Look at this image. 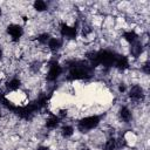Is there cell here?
Masks as SVG:
<instances>
[{
	"label": "cell",
	"mask_w": 150,
	"mask_h": 150,
	"mask_svg": "<svg viewBox=\"0 0 150 150\" xmlns=\"http://www.w3.org/2000/svg\"><path fill=\"white\" fill-rule=\"evenodd\" d=\"M62 66L56 61V60H52L48 63V71L46 74V80L48 82H55L61 75H62Z\"/></svg>",
	"instance_id": "2"
},
{
	"label": "cell",
	"mask_w": 150,
	"mask_h": 150,
	"mask_svg": "<svg viewBox=\"0 0 150 150\" xmlns=\"http://www.w3.org/2000/svg\"><path fill=\"white\" fill-rule=\"evenodd\" d=\"M35 150H50V148L48 145H38Z\"/></svg>",
	"instance_id": "17"
},
{
	"label": "cell",
	"mask_w": 150,
	"mask_h": 150,
	"mask_svg": "<svg viewBox=\"0 0 150 150\" xmlns=\"http://www.w3.org/2000/svg\"><path fill=\"white\" fill-rule=\"evenodd\" d=\"M122 39H123L127 43L131 45V43H134L135 41L138 40V34H137L135 30H132V29L124 30V32L122 33Z\"/></svg>",
	"instance_id": "13"
},
{
	"label": "cell",
	"mask_w": 150,
	"mask_h": 150,
	"mask_svg": "<svg viewBox=\"0 0 150 150\" xmlns=\"http://www.w3.org/2000/svg\"><path fill=\"white\" fill-rule=\"evenodd\" d=\"M47 48L52 53H57L62 48V40L60 38H56V36L50 38L48 43H47Z\"/></svg>",
	"instance_id": "10"
},
{
	"label": "cell",
	"mask_w": 150,
	"mask_h": 150,
	"mask_svg": "<svg viewBox=\"0 0 150 150\" xmlns=\"http://www.w3.org/2000/svg\"><path fill=\"white\" fill-rule=\"evenodd\" d=\"M101 123V117L98 115H89L82 117L77 122V129L81 132H89L96 129Z\"/></svg>",
	"instance_id": "1"
},
{
	"label": "cell",
	"mask_w": 150,
	"mask_h": 150,
	"mask_svg": "<svg viewBox=\"0 0 150 150\" xmlns=\"http://www.w3.org/2000/svg\"><path fill=\"white\" fill-rule=\"evenodd\" d=\"M128 97L134 103H142L145 98V91L141 84H134L128 91Z\"/></svg>",
	"instance_id": "4"
},
{
	"label": "cell",
	"mask_w": 150,
	"mask_h": 150,
	"mask_svg": "<svg viewBox=\"0 0 150 150\" xmlns=\"http://www.w3.org/2000/svg\"><path fill=\"white\" fill-rule=\"evenodd\" d=\"M21 84H22L21 79L16 77V76H12V77L5 83V89H6L7 93H13V91L19 90L20 87H21Z\"/></svg>",
	"instance_id": "8"
},
{
	"label": "cell",
	"mask_w": 150,
	"mask_h": 150,
	"mask_svg": "<svg viewBox=\"0 0 150 150\" xmlns=\"http://www.w3.org/2000/svg\"><path fill=\"white\" fill-rule=\"evenodd\" d=\"M114 66L116 67L117 70L120 71H124L127 70L129 67H130V61H129V57L123 55V54H120V55H116V60H115V63Z\"/></svg>",
	"instance_id": "7"
},
{
	"label": "cell",
	"mask_w": 150,
	"mask_h": 150,
	"mask_svg": "<svg viewBox=\"0 0 150 150\" xmlns=\"http://www.w3.org/2000/svg\"><path fill=\"white\" fill-rule=\"evenodd\" d=\"M4 59V49H2V47L0 46V61Z\"/></svg>",
	"instance_id": "18"
},
{
	"label": "cell",
	"mask_w": 150,
	"mask_h": 150,
	"mask_svg": "<svg viewBox=\"0 0 150 150\" xmlns=\"http://www.w3.org/2000/svg\"><path fill=\"white\" fill-rule=\"evenodd\" d=\"M60 122L61 120L54 115V114H50L46 120H45V128L48 129V130H55L59 125H60Z\"/></svg>",
	"instance_id": "9"
},
{
	"label": "cell",
	"mask_w": 150,
	"mask_h": 150,
	"mask_svg": "<svg viewBox=\"0 0 150 150\" xmlns=\"http://www.w3.org/2000/svg\"><path fill=\"white\" fill-rule=\"evenodd\" d=\"M50 34L47 33V32H43V33H40L38 36H36V42L40 45V46H45L48 43L49 39H50Z\"/></svg>",
	"instance_id": "16"
},
{
	"label": "cell",
	"mask_w": 150,
	"mask_h": 150,
	"mask_svg": "<svg viewBox=\"0 0 150 150\" xmlns=\"http://www.w3.org/2000/svg\"><path fill=\"white\" fill-rule=\"evenodd\" d=\"M2 16V8H1V6H0V18Z\"/></svg>",
	"instance_id": "19"
},
{
	"label": "cell",
	"mask_w": 150,
	"mask_h": 150,
	"mask_svg": "<svg viewBox=\"0 0 150 150\" xmlns=\"http://www.w3.org/2000/svg\"><path fill=\"white\" fill-rule=\"evenodd\" d=\"M59 33L60 35L70 41V40H75L76 35H77V28L75 25H69L67 22H61L60 26H59Z\"/></svg>",
	"instance_id": "3"
},
{
	"label": "cell",
	"mask_w": 150,
	"mask_h": 150,
	"mask_svg": "<svg viewBox=\"0 0 150 150\" xmlns=\"http://www.w3.org/2000/svg\"><path fill=\"white\" fill-rule=\"evenodd\" d=\"M117 116H118V120L122 123H125V124H128V123H130L132 121V111L127 105H121L118 108Z\"/></svg>",
	"instance_id": "6"
},
{
	"label": "cell",
	"mask_w": 150,
	"mask_h": 150,
	"mask_svg": "<svg viewBox=\"0 0 150 150\" xmlns=\"http://www.w3.org/2000/svg\"><path fill=\"white\" fill-rule=\"evenodd\" d=\"M33 8L38 13H42V12H46L48 9V4L46 1H43V0H36L33 4Z\"/></svg>",
	"instance_id": "15"
},
{
	"label": "cell",
	"mask_w": 150,
	"mask_h": 150,
	"mask_svg": "<svg viewBox=\"0 0 150 150\" xmlns=\"http://www.w3.org/2000/svg\"><path fill=\"white\" fill-rule=\"evenodd\" d=\"M129 50H130L131 56H134L135 59L138 57V56H141V54L143 53V43H142V41H139V39H138L137 41H135L134 43H131Z\"/></svg>",
	"instance_id": "11"
},
{
	"label": "cell",
	"mask_w": 150,
	"mask_h": 150,
	"mask_svg": "<svg viewBox=\"0 0 150 150\" xmlns=\"http://www.w3.org/2000/svg\"><path fill=\"white\" fill-rule=\"evenodd\" d=\"M62 150H66V149H62Z\"/></svg>",
	"instance_id": "21"
},
{
	"label": "cell",
	"mask_w": 150,
	"mask_h": 150,
	"mask_svg": "<svg viewBox=\"0 0 150 150\" xmlns=\"http://www.w3.org/2000/svg\"><path fill=\"white\" fill-rule=\"evenodd\" d=\"M102 149L103 150H117V148H116V137H114V136L108 137L107 141L103 143Z\"/></svg>",
	"instance_id": "14"
},
{
	"label": "cell",
	"mask_w": 150,
	"mask_h": 150,
	"mask_svg": "<svg viewBox=\"0 0 150 150\" xmlns=\"http://www.w3.org/2000/svg\"><path fill=\"white\" fill-rule=\"evenodd\" d=\"M6 33L9 35L12 42L18 43V42L21 40L22 35H23V28H22L19 23H14V22H12V23H9V25L7 26V28H6Z\"/></svg>",
	"instance_id": "5"
},
{
	"label": "cell",
	"mask_w": 150,
	"mask_h": 150,
	"mask_svg": "<svg viewBox=\"0 0 150 150\" xmlns=\"http://www.w3.org/2000/svg\"><path fill=\"white\" fill-rule=\"evenodd\" d=\"M75 134V129L71 124H63L60 129V136L63 139H69L70 137H73Z\"/></svg>",
	"instance_id": "12"
},
{
	"label": "cell",
	"mask_w": 150,
	"mask_h": 150,
	"mask_svg": "<svg viewBox=\"0 0 150 150\" xmlns=\"http://www.w3.org/2000/svg\"><path fill=\"white\" fill-rule=\"evenodd\" d=\"M2 118V114H1V110H0V120Z\"/></svg>",
	"instance_id": "20"
}]
</instances>
